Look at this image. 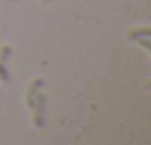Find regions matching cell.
I'll return each instance as SVG.
<instances>
[{"mask_svg": "<svg viewBox=\"0 0 151 145\" xmlns=\"http://www.w3.org/2000/svg\"><path fill=\"white\" fill-rule=\"evenodd\" d=\"M44 2H48V0H44Z\"/></svg>", "mask_w": 151, "mask_h": 145, "instance_id": "52a82bcc", "label": "cell"}, {"mask_svg": "<svg viewBox=\"0 0 151 145\" xmlns=\"http://www.w3.org/2000/svg\"><path fill=\"white\" fill-rule=\"evenodd\" d=\"M44 86V80L42 78H35L33 82H31V86H29V90H27V97H25V103H27V107L29 109H33L35 107V99H37V94H38V90Z\"/></svg>", "mask_w": 151, "mask_h": 145, "instance_id": "7a4b0ae2", "label": "cell"}, {"mask_svg": "<svg viewBox=\"0 0 151 145\" xmlns=\"http://www.w3.org/2000/svg\"><path fill=\"white\" fill-rule=\"evenodd\" d=\"M140 44L144 46V48H147V50H151V42H149V38H140Z\"/></svg>", "mask_w": 151, "mask_h": 145, "instance_id": "8992f818", "label": "cell"}, {"mask_svg": "<svg viewBox=\"0 0 151 145\" xmlns=\"http://www.w3.org/2000/svg\"><path fill=\"white\" fill-rule=\"evenodd\" d=\"M44 109H46V96L44 94H37V99H35V126L37 128H42L44 126Z\"/></svg>", "mask_w": 151, "mask_h": 145, "instance_id": "6da1fadb", "label": "cell"}, {"mask_svg": "<svg viewBox=\"0 0 151 145\" xmlns=\"http://www.w3.org/2000/svg\"><path fill=\"white\" fill-rule=\"evenodd\" d=\"M10 56H12V48H10V46H2V48H0V61H2L4 65L8 63Z\"/></svg>", "mask_w": 151, "mask_h": 145, "instance_id": "277c9868", "label": "cell"}, {"mask_svg": "<svg viewBox=\"0 0 151 145\" xmlns=\"http://www.w3.org/2000/svg\"><path fill=\"white\" fill-rule=\"evenodd\" d=\"M126 36L130 40H140V38H149L151 36V29L149 27H140V29H134V31H128Z\"/></svg>", "mask_w": 151, "mask_h": 145, "instance_id": "3957f363", "label": "cell"}, {"mask_svg": "<svg viewBox=\"0 0 151 145\" xmlns=\"http://www.w3.org/2000/svg\"><path fill=\"white\" fill-rule=\"evenodd\" d=\"M0 80L2 82H8L10 80V73H8V69H6V65L0 61Z\"/></svg>", "mask_w": 151, "mask_h": 145, "instance_id": "5b68a950", "label": "cell"}]
</instances>
